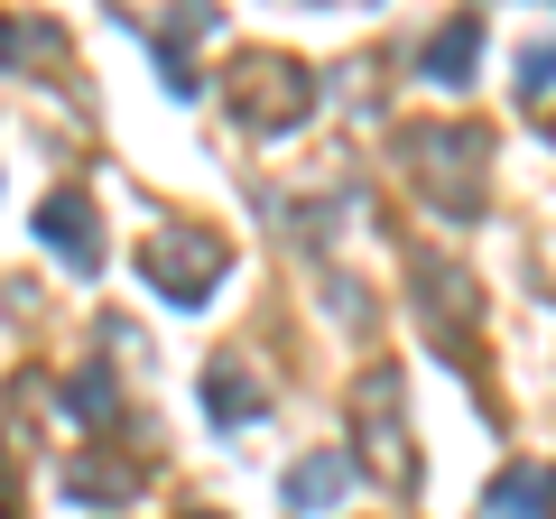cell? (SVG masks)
I'll use <instances>...</instances> for the list:
<instances>
[{"mask_svg": "<svg viewBox=\"0 0 556 519\" xmlns=\"http://www.w3.org/2000/svg\"><path fill=\"white\" fill-rule=\"evenodd\" d=\"M408 149H417L427 195H437L445 214H473V195L455 186V159H492V140H482V130H408Z\"/></svg>", "mask_w": 556, "mask_h": 519, "instance_id": "2", "label": "cell"}, {"mask_svg": "<svg viewBox=\"0 0 556 519\" xmlns=\"http://www.w3.org/2000/svg\"><path fill=\"white\" fill-rule=\"evenodd\" d=\"M547 510H556V473H538V464H510L482 492V519H547Z\"/></svg>", "mask_w": 556, "mask_h": 519, "instance_id": "5", "label": "cell"}, {"mask_svg": "<svg viewBox=\"0 0 556 519\" xmlns=\"http://www.w3.org/2000/svg\"><path fill=\"white\" fill-rule=\"evenodd\" d=\"M343 482H353V464H343V455H306L298 473H288V501H298V510H325Z\"/></svg>", "mask_w": 556, "mask_h": 519, "instance_id": "6", "label": "cell"}, {"mask_svg": "<svg viewBox=\"0 0 556 519\" xmlns=\"http://www.w3.org/2000/svg\"><path fill=\"white\" fill-rule=\"evenodd\" d=\"M139 269H149V288L159 298H177V306H195V298H214L223 288V241H149L139 251Z\"/></svg>", "mask_w": 556, "mask_h": 519, "instance_id": "1", "label": "cell"}, {"mask_svg": "<svg viewBox=\"0 0 556 519\" xmlns=\"http://www.w3.org/2000/svg\"><path fill=\"white\" fill-rule=\"evenodd\" d=\"M306 84H298V65H241V121L251 130H288V121H306Z\"/></svg>", "mask_w": 556, "mask_h": 519, "instance_id": "3", "label": "cell"}, {"mask_svg": "<svg viewBox=\"0 0 556 519\" xmlns=\"http://www.w3.org/2000/svg\"><path fill=\"white\" fill-rule=\"evenodd\" d=\"M204 400H214V418H251V390H241V371L223 362L214 380H204Z\"/></svg>", "mask_w": 556, "mask_h": 519, "instance_id": "8", "label": "cell"}, {"mask_svg": "<svg viewBox=\"0 0 556 519\" xmlns=\"http://www.w3.org/2000/svg\"><path fill=\"white\" fill-rule=\"evenodd\" d=\"M473 47H482V20H455L445 38H427V56H417V65H427L437 84H464V65H473Z\"/></svg>", "mask_w": 556, "mask_h": 519, "instance_id": "7", "label": "cell"}, {"mask_svg": "<svg viewBox=\"0 0 556 519\" xmlns=\"http://www.w3.org/2000/svg\"><path fill=\"white\" fill-rule=\"evenodd\" d=\"M38 232H47V251H56L65 269H84V279H93V269H102V241H93V204H84L75 186L38 204Z\"/></svg>", "mask_w": 556, "mask_h": 519, "instance_id": "4", "label": "cell"}, {"mask_svg": "<svg viewBox=\"0 0 556 519\" xmlns=\"http://www.w3.org/2000/svg\"><path fill=\"white\" fill-rule=\"evenodd\" d=\"M556 84V38H538L529 56H519V93H547Z\"/></svg>", "mask_w": 556, "mask_h": 519, "instance_id": "9", "label": "cell"}]
</instances>
